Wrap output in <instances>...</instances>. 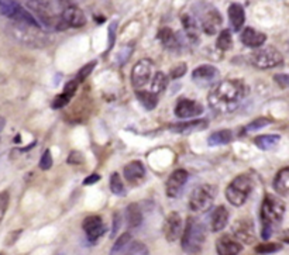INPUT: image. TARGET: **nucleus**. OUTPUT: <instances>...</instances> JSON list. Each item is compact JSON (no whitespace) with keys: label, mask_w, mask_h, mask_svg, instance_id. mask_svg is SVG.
<instances>
[{"label":"nucleus","mask_w":289,"mask_h":255,"mask_svg":"<svg viewBox=\"0 0 289 255\" xmlns=\"http://www.w3.org/2000/svg\"><path fill=\"white\" fill-rule=\"evenodd\" d=\"M216 46L220 51H228L233 46V37H231V31L230 30H221L219 31V37L216 41Z\"/></svg>","instance_id":"34"},{"label":"nucleus","mask_w":289,"mask_h":255,"mask_svg":"<svg viewBox=\"0 0 289 255\" xmlns=\"http://www.w3.org/2000/svg\"><path fill=\"white\" fill-rule=\"evenodd\" d=\"M227 13L231 28H233V31L238 32V31L243 28L244 22H245V12H244L243 6L238 4V3H231V4L228 6Z\"/></svg>","instance_id":"23"},{"label":"nucleus","mask_w":289,"mask_h":255,"mask_svg":"<svg viewBox=\"0 0 289 255\" xmlns=\"http://www.w3.org/2000/svg\"><path fill=\"white\" fill-rule=\"evenodd\" d=\"M9 202H10V194L8 190L0 192V223L3 220V217L6 214V210L9 208Z\"/></svg>","instance_id":"40"},{"label":"nucleus","mask_w":289,"mask_h":255,"mask_svg":"<svg viewBox=\"0 0 289 255\" xmlns=\"http://www.w3.org/2000/svg\"><path fill=\"white\" fill-rule=\"evenodd\" d=\"M216 251L219 255H238L243 251V246L230 234H223L216 240Z\"/></svg>","instance_id":"19"},{"label":"nucleus","mask_w":289,"mask_h":255,"mask_svg":"<svg viewBox=\"0 0 289 255\" xmlns=\"http://www.w3.org/2000/svg\"><path fill=\"white\" fill-rule=\"evenodd\" d=\"M206 240V230L202 222L196 217H188L185 228L181 236V247L183 252L188 255H195L200 252Z\"/></svg>","instance_id":"4"},{"label":"nucleus","mask_w":289,"mask_h":255,"mask_svg":"<svg viewBox=\"0 0 289 255\" xmlns=\"http://www.w3.org/2000/svg\"><path fill=\"white\" fill-rule=\"evenodd\" d=\"M122 227V214L119 212H116L113 214V228H112V237H116L117 232Z\"/></svg>","instance_id":"45"},{"label":"nucleus","mask_w":289,"mask_h":255,"mask_svg":"<svg viewBox=\"0 0 289 255\" xmlns=\"http://www.w3.org/2000/svg\"><path fill=\"white\" fill-rule=\"evenodd\" d=\"M274 80L281 86V89H286L289 84V76L286 74H279V75H275Z\"/></svg>","instance_id":"47"},{"label":"nucleus","mask_w":289,"mask_h":255,"mask_svg":"<svg viewBox=\"0 0 289 255\" xmlns=\"http://www.w3.org/2000/svg\"><path fill=\"white\" fill-rule=\"evenodd\" d=\"M5 126H6V120H5L3 117H0V132L5 128Z\"/></svg>","instance_id":"50"},{"label":"nucleus","mask_w":289,"mask_h":255,"mask_svg":"<svg viewBox=\"0 0 289 255\" xmlns=\"http://www.w3.org/2000/svg\"><path fill=\"white\" fill-rule=\"evenodd\" d=\"M240 40H241L244 46H248V48H259L266 41V36L261 31L254 30L251 27H247L241 32Z\"/></svg>","instance_id":"21"},{"label":"nucleus","mask_w":289,"mask_h":255,"mask_svg":"<svg viewBox=\"0 0 289 255\" xmlns=\"http://www.w3.org/2000/svg\"><path fill=\"white\" fill-rule=\"evenodd\" d=\"M228 223V210L224 206H217L216 209L212 212L210 214V220H209V224H210V230L213 232H221Z\"/></svg>","instance_id":"22"},{"label":"nucleus","mask_w":289,"mask_h":255,"mask_svg":"<svg viewBox=\"0 0 289 255\" xmlns=\"http://www.w3.org/2000/svg\"><path fill=\"white\" fill-rule=\"evenodd\" d=\"M269 124H271V120H269V118L259 117V118H255L254 122H251V123L245 127V132H257L259 128H264L266 126H269Z\"/></svg>","instance_id":"38"},{"label":"nucleus","mask_w":289,"mask_h":255,"mask_svg":"<svg viewBox=\"0 0 289 255\" xmlns=\"http://www.w3.org/2000/svg\"><path fill=\"white\" fill-rule=\"evenodd\" d=\"M76 89H78V82H76V79H72V80H69L67 82V85L64 86V93H67L69 96H75Z\"/></svg>","instance_id":"46"},{"label":"nucleus","mask_w":289,"mask_h":255,"mask_svg":"<svg viewBox=\"0 0 289 255\" xmlns=\"http://www.w3.org/2000/svg\"><path fill=\"white\" fill-rule=\"evenodd\" d=\"M250 62L254 68L258 70H272L283 64V55L275 46L258 48L250 56Z\"/></svg>","instance_id":"8"},{"label":"nucleus","mask_w":289,"mask_h":255,"mask_svg":"<svg viewBox=\"0 0 289 255\" xmlns=\"http://www.w3.org/2000/svg\"><path fill=\"white\" fill-rule=\"evenodd\" d=\"M168 80H169V78H168L164 72H157V74L154 75V78H152L151 90H150V92L154 93L155 96H160L161 93L167 89Z\"/></svg>","instance_id":"32"},{"label":"nucleus","mask_w":289,"mask_h":255,"mask_svg":"<svg viewBox=\"0 0 289 255\" xmlns=\"http://www.w3.org/2000/svg\"><path fill=\"white\" fill-rule=\"evenodd\" d=\"M248 94V86L240 79H224L210 89L207 103L212 110L220 114L234 112Z\"/></svg>","instance_id":"1"},{"label":"nucleus","mask_w":289,"mask_h":255,"mask_svg":"<svg viewBox=\"0 0 289 255\" xmlns=\"http://www.w3.org/2000/svg\"><path fill=\"white\" fill-rule=\"evenodd\" d=\"M152 64L151 60L148 58H143L140 60L138 62H136V65L133 66L131 70V75H130V79H131V84L136 89H141L144 88L150 79H151V74H152Z\"/></svg>","instance_id":"11"},{"label":"nucleus","mask_w":289,"mask_h":255,"mask_svg":"<svg viewBox=\"0 0 289 255\" xmlns=\"http://www.w3.org/2000/svg\"><path fill=\"white\" fill-rule=\"evenodd\" d=\"M272 186L276 190V194L281 196H288L289 194V168L283 166L276 175H275Z\"/></svg>","instance_id":"26"},{"label":"nucleus","mask_w":289,"mask_h":255,"mask_svg":"<svg viewBox=\"0 0 289 255\" xmlns=\"http://www.w3.org/2000/svg\"><path fill=\"white\" fill-rule=\"evenodd\" d=\"M219 79V70L212 65H199L196 70L192 72V80L199 86L213 85Z\"/></svg>","instance_id":"17"},{"label":"nucleus","mask_w":289,"mask_h":255,"mask_svg":"<svg viewBox=\"0 0 289 255\" xmlns=\"http://www.w3.org/2000/svg\"><path fill=\"white\" fill-rule=\"evenodd\" d=\"M217 188L210 184L196 186L189 196V209L195 213H206L213 206Z\"/></svg>","instance_id":"7"},{"label":"nucleus","mask_w":289,"mask_h":255,"mask_svg":"<svg viewBox=\"0 0 289 255\" xmlns=\"http://www.w3.org/2000/svg\"><path fill=\"white\" fill-rule=\"evenodd\" d=\"M22 8V4L19 2H13V0H3L0 2V14L12 18L13 16L19 12V8Z\"/></svg>","instance_id":"33"},{"label":"nucleus","mask_w":289,"mask_h":255,"mask_svg":"<svg viewBox=\"0 0 289 255\" xmlns=\"http://www.w3.org/2000/svg\"><path fill=\"white\" fill-rule=\"evenodd\" d=\"M181 22H182V27L186 37L192 42H199L200 41V36H199V24L196 22V18L189 13H185L181 17Z\"/></svg>","instance_id":"24"},{"label":"nucleus","mask_w":289,"mask_h":255,"mask_svg":"<svg viewBox=\"0 0 289 255\" xmlns=\"http://www.w3.org/2000/svg\"><path fill=\"white\" fill-rule=\"evenodd\" d=\"M123 175L126 180L131 184V185H138L144 180L145 176V166L141 161H131L129 162L124 170H123Z\"/></svg>","instance_id":"20"},{"label":"nucleus","mask_w":289,"mask_h":255,"mask_svg":"<svg viewBox=\"0 0 289 255\" xmlns=\"http://www.w3.org/2000/svg\"><path fill=\"white\" fill-rule=\"evenodd\" d=\"M123 255H150V251L145 244L140 242V241H133L127 248V251Z\"/></svg>","instance_id":"36"},{"label":"nucleus","mask_w":289,"mask_h":255,"mask_svg":"<svg viewBox=\"0 0 289 255\" xmlns=\"http://www.w3.org/2000/svg\"><path fill=\"white\" fill-rule=\"evenodd\" d=\"M136 98L147 110H154V108H157V104H158V96H155L154 93L144 90V89L143 90H137L136 92Z\"/></svg>","instance_id":"31"},{"label":"nucleus","mask_w":289,"mask_h":255,"mask_svg":"<svg viewBox=\"0 0 289 255\" xmlns=\"http://www.w3.org/2000/svg\"><path fill=\"white\" fill-rule=\"evenodd\" d=\"M0 255H3V254H0Z\"/></svg>","instance_id":"52"},{"label":"nucleus","mask_w":289,"mask_h":255,"mask_svg":"<svg viewBox=\"0 0 289 255\" xmlns=\"http://www.w3.org/2000/svg\"><path fill=\"white\" fill-rule=\"evenodd\" d=\"M85 234H86V240L91 244L98 242V240L102 238V236L106 232V226L103 223V218L100 216H88L82 223Z\"/></svg>","instance_id":"13"},{"label":"nucleus","mask_w":289,"mask_h":255,"mask_svg":"<svg viewBox=\"0 0 289 255\" xmlns=\"http://www.w3.org/2000/svg\"><path fill=\"white\" fill-rule=\"evenodd\" d=\"M183 230L182 217L178 212H171L165 218L164 223V237L168 242H175L178 238H181Z\"/></svg>","instance_id":"16"},{"label":"nucleus","mask_w":289,"mask_h":255,"mask_svg":"<svg viewBox=\"0 0 289 255\" xmlns=\"http://www.w3.org/2000/svg\"><path fill=\"white\" fill-rule=\"evenodd\" d=\"M281 250V244H275V242H268V244H261L255 247V252L258 254H271L275 251Z\"/></svg>","instance_id":"39"},{"label":"nucleus","mask_w":289,"mask_h":255,"mask_svg":"<svg viewBox=\"0 0 289 255\" xmlns=\"http://www.w3.org/2000/svg\"><path fill=\"white\" fill-rule=\"evenodd\" d=\"M10 20V34L19 42L31 46H43L48 42L46 31L29 10L20 8Z\"/></svg>","instance_id":"2"},{"label":"nucleus","mask_w":289,"mask_h":255,"mask_svg":"<svg viewBox=\"0 0 289 255\" xmlns=\"http://www.w3.org/2000/svg\"><path fill=\"white\" fill-rule=\"evenodd\" d=\"M281 141V136L278 134H266V136H258L254 140V144L255 147L262 150V151H269V150H274Z\"/></svg>","instance_id":"28"},{"label":"nucleus","mask_w":289,"mask_h":255,"mask_svg":"<svg viewBox=\"0 0 289 255\" xmlns=\"http://www.w3.org/2000/svg\"><path fill=\"white\" fill-rule=\"evenodd\" d=\"M205 8H202V6L199 4L200 10L198 12V17H195V18L198 24L200 23V28L205 34L214 36L220 31L223 18H221L220 13L217 12V8H214L213 6H209L205 3Z\"/></svg>","instance_id":"9"},{"label":"nucleus","mask_w":289,"mask_h":255,"mask_svg":"<svg viewBox=\"0 0 289 255\" xmlns=\"http://www.w3.org/2000/svg\"><path fill=\"white\" fill-rule=\"evenodd\" d=\"M126 222L129 228H137L143 223V210L138 203H130L126 209Z\"/></svg>","instance_id":"27"},{"label":"nucleus","mask_w":289,"mask_h":255,"mask_svg":"<svg viewBox=\"0 0 289 255\" xmlns=\"http://www.w3.org/2000/svg\"><path fill=\"white\" fill-rule=\"evenodd\" d=\"M189 179V174L185 170H175L167 179L165 184V192L168 198H178L182 192L183 186L186 185Z\"/></svg>","instance_id":"15"},{"label":"nucleus","mask_w":289,"mask_h":255,"mask_svg":"<svg viewBox=\"0 0 289 255\" xmlns=\"http://www.w3.org/2000/svg\"><path fill=\"white\" fill-rule=\"evenodd\" d=\"M100 180V176L99 175H91V176H88V178L85 179L84 180V185L86 186V185H93V184H96V182H99Z\"/></svg>","instance_id":"49"},{"label":"nucleus","mask_w":289,"mask_h":255,"mask_svg":"<svg viewBox=\"0 0 289 255\" xmlns=\"http://www.w3.org/2000/svg\"><path fill=\"white\" fill-rule=\"evenodd\" d=\"M54 255H65V254H64V252H61V251H58V252H55Z\"/></svg>","instance_id":"51"},{"label":"nucleus","mask_w":289,"mask_h":255,"mask_svg":"<svg viewBox=\"0 0 289 255\" xmlns=\"http://www.w3.org/2000/svg\"><path fill=\"white\" fill-rule=\"evenodd\" d=\"M168 128H169V132H174V134L188 136V134H192V132L206 130V128H207V120H205V118H200V120L181 122V123L171 124Z\"/></svg>","instance_id":"18"},{"label":"nucleus","mask_w":289,"mask_h":255,"mask_svg":"<svg viewBox=\"0 0 289 255\" xmlns=\"http://www.w3.org/2000/svg\"><path fill=\"white\" fill-rule=\"evenodd\" d=\"M116 30H117V22L109 26V42H107V51H110L114 46V40H116Z\"/></svg>","instance_id":"44"},{"label":"nucleus","mask_w":289,"mask_h":255,"mask_svg":"<svg viewBox=\"0 0 289 255\" xmlns=\"http://www.w3.org/2000/svg\"><path fill=\"white\" fill-rule=\"evenodd\" d=\"M38 166L43 170H48L53 166V155H51L50 150H46L44 154L41 155V160H40V162H38Z\"/></svg>","instance_id":"41"},{"label":"nucleus","mask_w":289,"mask_h":255,"mask_svg":"<svg viewBox=\"0 0 289 255\" xmlns=\"http://www.w3.org/2000/svg\"><path fill=\"white\" fill-rule=\"evenodd\" d=\"M254 189V180L248 175H238L226 188V199L233 206L240 208L250 198Z\"/></svg>","instance_id":"6"},{"label":"nucleus","mask_w":289,"mask_h":255,"mask_svg":"<svg viewBox=\"0 0 289 255\" xmlns=\"http://www.w3.org/2000/svg\"><path fill=\"white\" fill-rule=\"evenodd\" d=\"M71 99H72V96H69L67 93L62 92L61 94L55 96V99H54L53 103H51V106H53V108H62L64 106L68 104Z\"/></svg>","instance_id":"42"},{"label":"nucleus","mask_w":289,"mask_h":255,"mask_svg":"<svg viewBox=\"0 0 289 255\" xmlns=\"http://www.w3.org/2000/svg\"><path fill=\"white\" fill-rule=\"evenodd\" d=\"M86 24V16L84 10L78 8L75 3L67 2L65 8L62 10L61 20L57 27V31L68 30V28H79Z\"/></svg>","instance_id":"10"},{"label":"nucleus","mask_w":289,"mask_h":255,"mask_svg":"<svg viewBox=\"0 0 289 255\" xmlns=\"http://www.w3.org/2000/svg\"><path fill=\"white\" fill-rule=\"evenodd\" d=\"M68 162L69 164H82L84 162V158H82V154L81 152H78V151H75V152H71L69 154V158H68Z\"/></svg>","instance_id":"48"},{"label":"nucleus","mask_w":289,"mask_h":255,"mask_svg":"<svg viewBox=\"0 0 289 255\" xmlns=\"http://www.w3.org/2000/svg\"><path fill=\"white\" fill-rule=\"evenodd\" d=\"M96 64H98V61H91L89 64H86V65H84L81 70H79V72H78V79H76V82L79 84V82H84L86 78L91 75V72L93 70H95V66H96Z\"/></svg>","instance_id":"37"},{"label":"nucleus","mask_w":289,"mask_h":255,"mask_svg":"<svg viewBox=\"0 0 289 255\" xmlns=\"http://www.w3.org/2000/svg\"><path fill=\"white\" fill-rule=\"evenodd\" d=\"M133 242V237H131V234L130 232H124L122 234L116 242H114V246L110 250V254L109 255H123L126 251H127V248L130 247V244Z\"/></svg>","instance_id":"30"},{"label":"nucleus","mask_w":289,"mask_h":255,"mask_svg":"<svg viewBox=\"0 0 289 255\" xmlns=\"http://www.w3.org/2000/svg\"><path fill=\"white\" fill-rule=\"evenodd\" d=\"M186 64L185 62H179L178 65H175L172 70H169V78L171 79H179V78H182L185 74H186Z\"/></svg>","instance_id":"43"},{"label":"nucleus","mask_w":289,"mask_h":255,"mask_svg":"<svg viewBox=\"0 0 289 255\" xmlns=\"http://www.w3.org/2000/svg\"><path fill=\"white\" fill-rule=\"evenodd\" d=\"M205 112V108L202 103L192 100V99H186V98H181L178 103L175 104L174 113L178 118H192V117L200 116Z\"/></svg>","instance_id":"14"},{"label":"nucleus","mask_w":289,"mask_h":255,"mask_svg":"<svg viewBox=\"0 0 289 255\" xmlns=\"http://www.w3.org/2000/svg\"><path fill=\"white\" fill-rule=\"evenodd\" d=\"M233 236L234 240L238 241L240 244H252L255 240V228L254 223L250 218H240L233 224Z\"/></svg>","instance_id":"12"},{"label":"nucleus","mask_w":289,"mask_h":255,"mask_svg":"<svg viewBox=\"0 0 289 255\" xmlns=\"http://www.w3.org/2000/svg\"><path fill=\"white\" fill-rule=\"evenodd\" d=\"M233 141V132L231 130H220V132H214L210 134V137L207 138V142L210 147H217V146H226L228 142Z\"/></svg>","instance_id":"29"},{"label":"nucleus","mask_w":289,"mask_h":255,"mask_svg":"<svg viewBox=\"0 0 289 255\" xmlns=\"http://www.w3.org/2000/svg\"><path fill=\"white\" fill-rule=\"evenodd\" d=\"M26 4L37 16L38 23L57 30L67 2H27Z\"/></svg>","instance_id":"5"},{"label":"nucleus","mask_w":289,"mask_h":255,"mask_svg":"<svg viewBox=\"0 0 289 255\" xmlns=\"http://www.w3.org/2000/svg\"><path fill=\"white\" fill-rule=\"evenodd\" d=\"M158 40L161 41V44L164 46V48L171 50V51H176L182 46L178 34L174 30H171L169 27L161 28L160 32H158Z\"/></svg>","instance_id":"25"},{"label":"nucleus","mask_w":289,"mask_h":255,"mask_svg":"<svg viewBox=\"0 0 289 255\" xmlns=\"http://www.w3.org/2000/svg\"><path fill=\"white\" fill-rule=\"evenodd\" d=\"M285 202L281 200L278 196L275 194H266L264 198V202L261 204V213H259V218H261V224H262V230H261V237L262 240H268L276 226H279L285 216Z\"/></svg>","instance_id":"3"},{"label":"nucleus","mask_w":289,"mask_h":255,"mask_svg":"<svg viewBox=\"0 0 289 255\" xmlns=\"http://www.w3.org/2000/svg\"><path fill=\"white\" fill-rule=\"evenodd\" d=\"M110 190L116 196H126V188H124V184H123L122 178L117 172H113L110 175Z\"/></svg>","instance_id":"35"}]
</instances>
